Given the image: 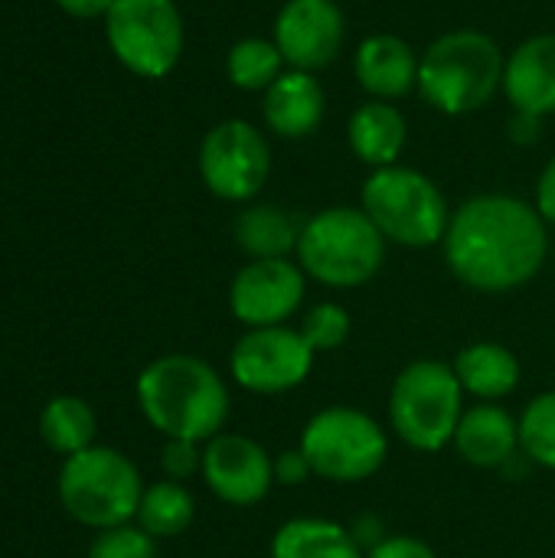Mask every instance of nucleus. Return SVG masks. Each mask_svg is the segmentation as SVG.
Returning a JSON list of instances; mask_svg holds the SVG:
<instances>
[{
    "instance_id": "nucleus-32",
    "label": "nucleus",
    "mask_w": 555,
    "mask_h": 558,
    "mask_svg": "<svg viewBox=\"0 0 555 558\" xmlns=\"http://www.w3.org/2000/svg\"><path fill=\"white\" fill-rule=\"evenodd\" d=\"M540 216L546 219V226H555V157L546 163L540 183H536V203Z\"/></svg>"
},
{
    "instance_id": "nucleus-30",
    "label": "nucleus",
    "mask_w": 555,
    "mask_h": 558,
    "mask_svg": "<svg viewBox=\"0 0 555 558\" xmlns=\"http://www.w3.org/2000/svg\"><path fill=\"white\" fill-rule=\"evenodd\" d=\"M366 558H438L429 543H422L419 536L409 533H396V536H383L379 543H373L366 549Z\"/></svg>"
},
{
    "instance_id": "nucleus-16",
    "label": "nucleus",
    "mask_w": 555,
    "mask_h": 558,
    "mask_svg": "<svg viewBox=\"0 0 555 558\" xmlns=\"http://www.w3.org/2000/svg\"><path fill=\"white\" fill-rule=\"evenodd\" d=\"M504 92L520 114L555 111V33H540L520 43L504 65Z\"/></svg>"
},
{
    "instance_id": "nucleus-12",
    "label": "nucleus",
    "mask_w": 555,
    "mask_h": 558,
    "mask_svg": "<svg viewBox=\"0 0 555 558\" xmlns=\"http://www.w3.org/2000/svg\"><path fill=\"white\" fill-rule=\"evenodd\" d=\"M307 298V275L291 258H258L236 271L229 284V311L245 327H281Z\"/></svg>"
},
{
    "instance_id": "nucleus-15",
    "label": "nucleus",
    "mask_w": 555,
    "mask_h": 558,
    "mask_svg": "<svg viewBox=\"0 0 555 558\" xmlns=\"http://www.w3.org/2000/svg\"><path fill=\"white\" fill-rule=\"evenodd\" d=\"M451 448L481 471H497L520 454V418H514L500 402L468 405Z\"/></svg>"
},
{
    "instance_id": "nucleus-24",
    "label": "nucleus",
    "mask_w": 555,
    "mask_h": 558,
    "mask_svg": "<svg viewBox=\"0 0 555 558\" xmlns=\"http://www.w3.org/2000/svg\"><path fill=\"white\" fill-rule=\"evenodd\" d=\"M196 520V500L190 494L186 484H177V481H154L144 487V497H141V507H137V517L134 523L154 536V539H173V536H183Z\"/></svg>"
},
{
    "instance_id": "nucleus-27",
    "label": "nucleus",
    "mask_w": 555,
    "mask_h": 558,
    "mask_svg": "<svg viewBox=\"0 0 555 558\" xmlns=\"http://www.w3.org/2000/svg\"><path fill=\"white\" fill-rule=\"evenodd\" d=\"M350 311L337 301H321L314 304L304 320H301V337L311 343L314 353H334L350 340Z\"/></svg>"
},
{
    "instance_id": "nucleus-8",
    "label": "nucleus",
    "mask_w": 555,
    "mask_h": 558,
    "mask_svg": "<svg viewBox=\"0 0 555 558\" xmlns=\"http://www.w3.org/2000/svg\"><path fill=\"white\" fill-rule=\"evenodd\" d=\"M298 448L314 468V477L330 484H363L376 477L389 458V432L363 409L327 405L314 412Z\"/></svg>"
},
{
    "instance_id": "nucleus-13",
    "label": "nucleus",
    "mask_w": 555,
    "mask_h": 558,
    "mask_svg": "<svg viewBox=\"0 0 555 558\" xmlns=\"http://www.w3.org/2000/svg\"><path fill=\"white\" fill-rule=\"evenodd\" d=\"M200 477L226 507H255L275 487V458L255 438L222 432L203 445Z\"/></svg>"
},
{
    "instance_id": "nucleus-2",
    "label": "nucleus",
    "mask_w": 555,
    "mask_h": 558,
    "mask_svg": "<svg viewBox=\"0 0 555 558\" xmlns=\"http://www.w3.org/2000/svg\"><path fill=\"white\" fill-rule=\"evenodd\" d=\"M134 396L154 432L196 445L222 435L232 412L226 379L190 353H167L147 363L134 383Z\"/></svg>"
},
{
    "instance_id": "nucleus-20",
    "label": "nucleus",
    "mask_w": 555,
    "mask_h": 558,
    "mask_svg": "<svg viewBox=\"0 0 555 558\" xmlns=\"http://www.w3.org/2000/svg\"><path fill=\"white\" fill-rule=\"evenodd\" d=\"M347 134H350L353 154H357L363 163H370L373 170H379V167L399 163V154H402V147H406L409 128H406L402 111H399L393 101L373 98V101H363V105L350 114Z\"/></svg>"
},
{
    "instance_id": "nucleus-22",
    "label": "nucleus",
    "mask_w": 555,
    "mask_h": 558,
    "mask_svg": "<svg viewBox=\"0 0 555 558\" xmlns=\"http://www.w3.org/2000/svg\"><path fill=\"white\" fill-rule=\"evenodd\" d=\"M301 226L288 209L275 203H252L236 216V245L249 255V262L258 258H291L298 252Z\"/></svg>"
},
{
    "instance_id": "nucleus-29",
    "label": "nucleus",
    "mask_w": 555,
    "mask_h": 558,
    "mask_svg": "<svg viewBox=\"0 0 555 558\" xmlns=\"http://www.w3.org/2000/svg\"><path fill=\"white\" fill-rule=\"evenodd\" d=\"M160 471H164L167 481H177V484H186V481L200 477L203 474V445L167 438L164 454H160Z\"/></svg>"
},
{
    "instance_id": "nucleus-17",
    "label": "nucleus",
    "mask_w": 555,
    "mask_h": 558,
    "mask_svg": "<svg viewBox=\"0 0 555 558\" xmlns=\"http://www.w3.org/2000/svg\"><path fill=\"white\" fill-rule=\"evenodd\" d=\"M419 52L402 36L376 33L360 43L353 56V72L363 92L379 101H393L419 85Z\"/></svg>"
},
{
    "instance_id": "nucleus-18",
    "label": "nucleus",
    "mask_w": 555,
    "mask_h": 558,
    "mask_svg": "<svg viewBox=\"0 0 555 558\" xmlns=\"http://www.w3.org/2000/svg\"><path fill=\"white\" fill-rule=\"evenodd\" d=\"M324 88L314 78V72H301V69H285L275 85L265 92L262 101V118L265 124L288 141H301L307 134H314L324 121Z\"/></svg>"
},
{
    "instance_id": "nucleus-31",
    "label": "nucleus",
    "mask_w": 555,
    "mask_h": 558,
    "mask_svg": "<svg viewBox=\"0 0 555 558\" xmlns=\"http://www.w3.org/2000/svg\"><path fill=\"white\" fill-rule=\"evenodd\" d=\"M311 477H314V468L301 448H288V451L275 454V484L278 487H301Z\"/></svg>"
},
{
    "instance_id": "nucleus-23",
    "label": "nucleus",
    "mask_w": 555,
    "mask_h": 558,
    "mask_svg": "<svg viewBox=\"0 0 555 558\" xmlns=\"http://www.w3.org/2000/svg\"><path fill=\"white\" fill-rule=\"evenodd\" d=\"M95 435H98V418L82 396H52L39 412V438L62 461L92 448Z\"/></svg>"
},
{
    "instance_id": "nucleus-28",
    "label": "nucleus",
    "mask_w": 555,
    "mask_h": 558,
    "mask_svg": "<svg viewBox=\"0 0 555 558\" xmlns=\"http://www.w3.org/2000/svg\"><path fill=\"white\" fill-rule=\"evenodd\" d=\"M88 558H157V539L147 536L137 523L111 526L95 533Z\"/></svg>"
},
{
    "instance_id": "nucleus-21",
    "label": "nucleus",
    "mask_w": 555,
    "mask_h": 558,
    "mask_svg": "<svg viewBox=\"0 0 555 558\" xmlns=\"http://www.w3.org/2000/svg\"><path fill=\"white\" fill-rule=\"evenodd\" d=\"M272 558H366L353 530L324 517H294L281 523L268 546Z\"/></svg>"
},
{
    "instance_id": "nucleus-34",
    "label": "nucleus",
    "mask_w": 555,
    "mask_h": 558,
    "mask_svg": "<svg viewBox=\"0 0 555 558\" xmlns=\"http://www.w3.org/2000/svg\"><path fill=\"white\" fill-rule=\"evenodd\" d=\"M550 255H553V265H555V242H553V248H550Z\"/></svg>"
},
{
    "instance_id": "nucleus-11",
    "label": "nucleus",
    "mask_w": 555,
    "mask_h": 558,
    "mask_svg": "<svg viewBox=\"0 0 555 558\" xmlns=\"http://www.w3.org/2000/svg\"><path fill=\"white\" fill-rule=\"evenodd\" d=\"M272 173V147L265 134L239 118L216 124L200 144V177L206 190L226 203H252Z\"/></svg>"
},
{
    "instance_id": "nucleus-4",
    "label": "nucleus",
    "mask_w": 555,
    "mask_h": 558,
    "mask_svg": "<svg viewBox=\"0 0 555 558\" xmlns=\"http://www.w3.org/2000/svg\"><path fill=\"white\" fill-rule=\"evenodd\" d=\"M500 46L478 29L438 36L419 62V92L442 114H471L504 85Z\"/></svg>"
},
{
    "instance_id": "nucleus-26",
    "label": "nucleus",
    "mask_w": 555,
    "mask_h": 558,
    "mask_svg": "<svg viewBox=\"0 0 555 558\" xmlns=\"http://www.w3.org/2000/svg\"><path fill=\"white\" fill-rule=\"evenodd\" d=\"M520 454L546 471H555V389L527 402L520 415Z\"/></svg>"
},
{
    "instance_id": "nucleus-3",
    "label": "nucleus",
    "mask_w": 555,
    "mask_h": 558,
    "mask_svg": "<svg viewBox=\"0 0 555 558\" xmlns=\"http://www.w3.org/2000/svg\"><path fill=\"white\" fill-rule=\"evenodd\" d=\"M386 245V235L363 213V206H330L304 219L294 255L311 281L350 291L379 275Z\"/></svg>"
},
{
    "instance_id": "nucleus-1",
    "label": "nucleus",
    "mask_w": 555,
    "mask_h": 558,
    "mask_svg": "<svg viewBox=\"0 0 555 558\" xmlns=\"http://www.w3.org/2000/svg\"><path fill=\"white\" fill-rule=\"evenodd\" d=\"M442 245L451 275L481 294H507L530 284L553 248L540 209L507 193H481L461 203Z\"/></svg>"
},
{
    "instance_id": "nucleus-9",
    "label": "nucleus",
    "mask_w": 555,
    "mask_h": 558,
    "mask_svg": "<svg viewBox=\"0 0 555 558\" xmlns=\"http://www.w3.org/2000/svg\"><path fill=\"white\" fill-rule=\"evenodd\" d=\"M105 36L114 59L141 78L170 75L183 56V16L173 0H114Z\"/></svg>"
},
{
    "instance_id": "nucleus-14",
    "label": "nucleus",
    "mask_w": 555,
    "mask_h": 558,
    "mask_svg": "<svg viewBox=\"0 0 555 558\" xmlns=\"http://www.w3.org/2000/svg\"><path fill=\"white\" fill-rule=\"evenodd\" d=\"M347 36L337 0H288L275 20V46L285 62L301 72H317L340 56Z\"/></svg>"
},
{
    "instance_id": "nucleus-5",
    "label": "nucleus",
    "mask_w": 555,
    "mask_h": 558,
    "mask_svg": "<svg viewBox=\"0 0 555 558\" xmlns=\"http://www.w3.org/2000/svg\"><path fill=\"white\" fill-rule=\"evenodd\" d=\"M144 487L147 484L137 464L124 451L108 445H92L65 458L56 481L62 510L79 526L95 533L134 523Z\"/></svg>"
},
{
    "instance_id": "nucleus-33",
    "label": "nucleus",
    "mask_w": 555,
    "mask_h": 558,
    "mask_svg": "<svg viewBox=\"0 0 555 558\" xmlns=\"http://www.w3.org/2000/svg\"><path fill=\"white\" fill-rule=\"evenodd\" d=\"M56 7L75 20H95V16H108L114 0H56Z\"/></svg>"
},
{
    "instance_id": "nucleus-7",
    "label": "nucleus",
    "mask_w": 555,
    "mask_h": 558,
    "mask_svg": "<svg viewBox=\"0 0 555 558\" xmlns=\"http://www.w3.org/2000/svg\"><path fill=\"white\" fill-rule=\"evenodd\" d=\"M360 206L386 235V242L402 248H429L445 242L451 222L448 199L435 180L402 163L373 170L363 183Z\"/></svg>"
},
{
    "instance_id": "nucleus-6",
    "label": "nucleus",
    "mask_w": 555,
    "mask_h": 558,
    "mask_svg": "<svg viewBox=\"0 0 555 558\" xmlns=\"http://www.w3.org/2000/svg\"><path fill=\"white\" fill-rule=\"evenodd\" d=\"M464 409L455 366L442 360L409 363L389 389V428L406 448L422 454H438L455 441Z\"/></svg>"
},
{
    "instance_id": "nucleus-10",
    "label": "nucleus",
    "mask_w": 555,
    "mask_h": 558,
    "mask_svg": "<svg viewBox=\"0 0 555 558\" xmlns=\"http://www.w3.org/2000/svg\"><path fill=\"white\" fill-rule=\"evenodd\" d=\"M317 353L301 337V330L255 327L245 330L229 353V376L239 389L252 396H281L307 383Z\"/></svg>"
},
{
    "instance_id": "nucleus-25",
    "label": "nucleus",
    "mask_w": 555,
    "mask_h": 558,
    "mask_svg": "<svg viewBox=\"0 0 555 558\" xmlns=\"http://www.w3.org/2000/svg\"><path fill=\"white\" fill-rule=\"evenodd\" d=\"M285 56L275 46V39L245 36L239 39L226 56V75L242 92H268L275 78L285 72Z\"/></svg>"
},
{
    "instance_id": "nucleus-19",
    "label": "nucleus",
    "mask_w": 555,
    "mask_h": 558,
    "mask_svg": "<svg viewBox=\"0 0 555 558\" xmlns=\"http://www.w3.org/2000/svg\"><path fill=\"white\" fill-rule=\"evenodd\" d=\"M455 376L464 389V396H474L478 402H500L517 392L523 379L520 356L494 340H478L458 350L455 356Z\"/></svg>"
}]
</instances>
